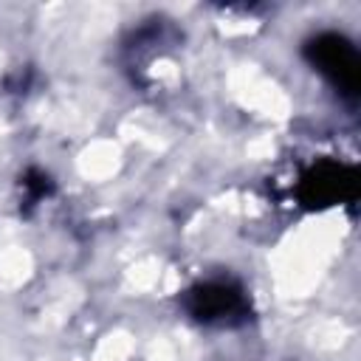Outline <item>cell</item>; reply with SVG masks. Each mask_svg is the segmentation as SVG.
Masks as SVG:
<instances>
[{"mask_svg": "<svg viewBox=\"0 0 361 361\" xmlns=\"http://www.w3.org/2000/svg\"><path fill=\"white\" fill-rule=\"evenodd\" d=\"M316 56L324 73H330L344 90H355L358 85V62H355V51L338 39V37H324L316 45Z\"/></svg>", "mask_w": 361, "mask_h": 361, "instance_id": "obj_1", "label": "cell"}]
</instances>
